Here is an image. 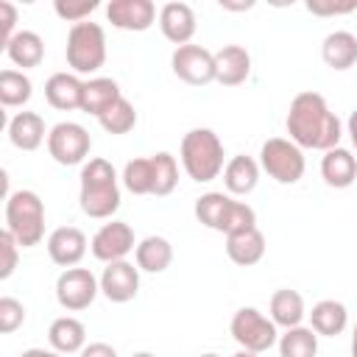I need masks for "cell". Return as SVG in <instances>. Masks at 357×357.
<instances>
[{"label":"cell","instance_id":"1","mask_svg":"<svg viewBox=\"0 0 357 357\" xmlns=\"http://www.w3.org/2000/svg\"><path fill=\"white\" fill-rule=\"evenodd\" d=\"M284 128L298 148H312V151H324V153L337 148L340 134H343L337 114L326 106L324 95H318L312 89L298 92L290 100Z\"/></svg>","mask_w":357,"mask_h":357},{"label":"cell","instance_id":"2","mask_svg":"<svg viewBox=\"0 0 357 357\" xmlns=\"http://www.w3.org/2000/svg\"><path fill=\"white\" fill-rule=\"evenodd\" d=\"M81 212L95 220H109L120 209V184L117 170L109 159H89L81 167V192H78Z\"/></svg>","mask_w":357,"mask_h":357},{"label":"cell","instance_id":"3","mask_svg":"<svg viewBox=\"0 0 357 357\" xmlns=\"http://www.w3.org/2000/svg\"><path fill=\"white\" fill-rule=\"evenodd\" d=\"M178 156H181V167L184 173L198 181V184H206L212 178H218L226 167L223 162V142L220 137L212 131V128H192L184 134L181 139V148H178Z\"/></svg>","mask_w":357,"mask_h":357},{"label":"cell","instance_id":"4","mask_svg":"<svg viewBox=\"0 0 357 357\" xmlns=\"http://www.w3.org/2000/svg\"><path fill=\"white\" fill-rule=\"evenodd\" d=\"M6 229L20 248H33L45 237V204L33 190H17L6 195Z\"/></svg>","mask_w":357,"mask_h":357},{"label":"cell","instance_id":"5","mask_svg":"<svg viewBox=\"0 0 357 357\" xmlns=\"http://www.w3.org/2000/svg\"><path fill=\"white\" fill-rule=\"evenodd\" d=\"M67 64L73 67L75 75H92L106 64V33L98 22H75L67 31V45H64Z\"/></svg>","mask_w":357,"mask_h":357},{"label":"cell","instance_id":"6","mask_svg":"<svg viewBox=\"0 0 357 357\" xmlns=\"http://www.w3.org/2000/svg\"><path fill=\"white\" fill-rule=\"evenodd\" d=\"M259 167L279 184H296L304 176L307 162H304V151L293 139L271 137L259 148Z\"/></svg>","mask_w":357,"mask_h":357},{"label":"cell","instance_id":"7","mask_svg":"<svg viewBox=\"0 0 357 357\" xmlns=\"http://www.w3.org/2000/svg\"><path fill=\"white\" fill-rule=\"evenodd\" d=\"M231 337L243 351H254V354H265L268 349H273L279 343V332L276 324L262 315L257 307H240L231 315Z\"/></svg>","mask_w":357,"mask_h":357},{"label":"cell","instance_id":"8","mask_svg":"<svg viewBox=\"0 0 357 357\" xmlns=\"http://www.w3.org/2000/svg\"><path fill=\"white\" fill-rule=\"evenodd\" d=\"M89 148H92V137L81 123L64 120V123H56L47 134V153L53 156V162L64 167L81 165L89 156Z\"/></svg>","mask_w":357,"mask_h":357},{"label":"cell","instance_id":"9","mask_svg":"<svg viewBox=\"0 0 357 357\" xmlns=\"http://www.w3.org/2000/svg\"><path fill=\"white\" fill-rule=\"evenodd\" d=\"M98 293H100V279H95L89 268H67L56 279V301L67 312L86 310Z\"/></svg>","mask_w":357,"mask_h":357},{"label":"cell","instance_id":"10","mask_svg":"<svg viewBox=\"0 0 357 357\" xmlns=\"http://www.w3.org/2000/svg\"><path fill=\"white\" fill-rule=\"evenodd\" d=\"M173 75L190 86H206L215 81V53L201 45H181L170 56Z\"/></svg>","mask_w":357,"mask_h":357},{"label":"cell","instance_id":"11","mask_svg":"<svg viewBox=\"0 0 357 357\" xmlns=\"http://www.w3.org/2000/svg\"><path fill=\"white\" fill-rule=\"evenodd\" d=\"M137 248V240H134V229L126 223V220H109L103 223L95 237L89 240V251L95 259L100 262H120L126 259L131 251Z\"/></svg>","mask_w":357,"mask_h":357},{"label":"cell","instance_id":"12","mask_svg":"<svg viewBox=\"0 0 357 357\" xmlns=\"http://www.w3.org/2000/svg\"><path fill=\"white\" fill-rule=\"evenodd\" d=\"M100 293L112 304L131 301L139 293V268H134V262H128V259L109 262L100 273Z\"/></svg>","mask_w":357,"mask_h":357},{"label":"cell","instance_id":"13","mask_svg":"<svg viewBox=\"0 0 357 357\" xmlns=\"http://www.w3.org/2000/svg\"><path fill=\"white\" fill-rule=\"evenodd\" d=\"M106 20L120 31H148L156 22L153 0H112L106 6Z\"/></svg>","mask_w":357,"mask_h":357},{"label":"cell","instance_id":"14","mask_svg":"<svg viewBox=\"0 0 357 357\" xmlns=\"http://www.w3.org/2000/svg\"><path fill=\"white\" fill-rule=\"evenodd\" d=\"M195 28H198V22H195L192 6L173 0V3H165V6L159 8V31H162V36H165L167 42H173L176 47L190 45V39L195 36Z\"/></svg>","mask_w":357,"mask_h":357},{"label":"cell","instance_id":"15","mask_svg":"<svg viewBox=\"0 0 357 357\" xmlns=\"http://www.w3.org/2000/svg\"><path fill=\"white\" fill-rule=\"evenodd\" d=\"M86 234L75 226H59L50 231L47 237V257L59 265V268H75L84 254H86Z\"/></svg>","mask_w":357,"mask_h":357},{"label":"cell","instance_id":"16","mask_svg":"<svg viewBox=\"0 0 357 357\" xmlns=\"http://www.w3.org/2000/svg\"><path fill=\"white\" fill-rule=\"evenodd\" d=\"M251 75V56L243 45H223L215 53V81L223 86H240Z\"/></svg>","mask_w":357,"mask_h":357},{"label":"cell","instance_id":"17","mask_svg":"<svg viewBox=\"0 0 357 357\" xmlns=\"http://www.w3.org/2000/svg\"><path fill=\"white\" fill-rule=\"evenodd\" d=\"M81 95H84V81L75 73H53L45 81V98L59 112L81 109Z\"/></svg>","mask_w":357,"mask_h":357},{"label":"cell","instance_id":"18","mask_svg":"<svg viewBox=\"0 0 357 357\" xmlns=\"http://www.w3.org/2000/svg\"><path fill=\"white\" fill-rule=\"evenodd\" d=\"M47 134L50 131L45 128V120L36 112H17L8 120V139L20 151H36L42 142H47Z\"/></svg>","mask_w":357,"mask_h":357},{"label":"cell","instance_id":"19","mask_svg":"<svg viewBox=\"0 0 357 357\" xmlns=\"http://www.w3.org/2000/svg\"><path fill=\"white\" fill-rule=\"evenodd\" d=\"M321 176L335 190L351 187L357 181V156L351 151L340 148V145L332 148V151H326L324 159H321Z\"/></svg>","mask_w":357,"mask_h":357},{"label":"cell","instance_id":"20","mask_svg":"<svg viewBox=\"0 0 357 357\" xmlns=\"http://www.w3.org/2000/svg\"><path fill=\"white\" fill-rule=\"evenodd\" d=\"M47 343L59 354H81L86 346V326L73 315H61L50 324Z\"/></svg>","mask_w":357,"mask_h":357},{"label":"cell","instance_id":"21","mask_svg":"<svg viewBox=\"0 0 357 357\" xmlns=\"http://www.w3.org/2000/svg\"><path fill=\"white\" fill-rule=\"evenodd\" d=\"M226 257L240 268L257 265L265 257V234L257 226L237 231V234H229L226 237Z\"/></svg>","mask_w":357,"mask_h":357},{"label":"cell","instance_id":"22","mask_svg":"<svg viewBox=\"0 0 357 357\" xmlns=\"http://www.w3.org/2000/svg\"><path fill=\"white\" fill-rule=\"evenodd\" d=\"M321 59L326 67L343 73L357 64V36L351 31H332L321 45Z\"/></svg>","mask_w":357,"mask_h":357},{"label":"cell","instance_id":"23","mask_svg":"<svg viewBox=\"0 0 357 357\" xmlns=\"http://www.w3.org/2000/svg\"><path fill=\"white\" fill-rule=\"evenodd\" d=\"M259 181V162H254L245 153H237L223 167V184L229 195H248Z\"/></svg>","mask_w":357,"mask_h":357},{"label":"cell","instance_id":"24","mask_svg":"<svg viewBox=\"0 0 357 357\" xmlns=\"http://www.w3.org/2000/svg\"><path fill=\"white\" fill-rule=\"evenodd\" d=\"M134 257H137V268L139 271H145V273H162L173 262V245H170V240H165L159 234H148V237H142L137 243Z\"/></svg>","mask_w":357,"mask_h":357},{"label":"cell","instance_id":"25","mask_svg":"<svg viewBox=\"0 0 357 357\" xmlns=\"http://www.w3.org/2000/svg\"><path fill=\"white\" fill-rule=\"evenodd\" d=\"M3 50L11 59V64L22 67V70L39 67L42 59H45V42H42V36L36 31H17Z\"/></svg>","mask_w":357,"mask_h":357},{"label":"cell","instance_id":"26","mask_svg":"<svg viewBox=\"0 0 357 357\" xmlns=\"http://www.w3.org/2000/svg\"><path fill=\"white\" fill-rule=\"evenodd\" d=\"M120 86L114 78H89L84 81V95H81V112L92 114V117H100L109 106H114L120 100Z\"/></svg>","mask_w":357,"mask_h":357},{"label":"cell","instance_id":"27","mask_svg":"<svg viewBox=\"0 0 357 357\" xmlns=\"http://www.w3.org/2000/svg\"><path fill=\"white\" fill-rule=\"evenodd\" d=\"M268 312H271V321L276 326H284V329H293V326H301L307 310H304V298L298 290H290V287H282L271 296V304H268Z\"/></svg>","mask_w":357,"mask_h":357},{"label":"cell","instance_id":"28","mask_svg":"<svg viewBox=\"0 0 357 357\" xmlns=\"http://www.w3.org/2000/svg\"><path fill=\"white\" fill-rule=\"evenodd\" d=\"M346 324H349V310H346L343 301H335V298L318 301L312 307V312H310V326L315 329L318 337L321 335L324 337H335V335H340L346 329Z\"/></svg>","mask_w":357,"mask_h":357},{"label":"cell","instance_id":"29","mask_svg":"<svg viewBox=\"0 0 357 357\" xmlns=\"http://www.w3.org/2000/svg\"><path fill=\"white\" fill-rule=\"evenodd\" d=\"M279 357H315L318 354V335L312 326H293L279 335Z\"/></svg>","mask_w":357,"mask_h":357},{"label":"cell","instance_id":"30","mask_svg":"<svg viewBox=\"0 0 357 357\" xmlns=\"http://www.w3.org/2000/svg\"><path fill=\"white\" fill-rule=\"evenodd\" d=\"M33 95V84L22 70H3L0 73V103L6 109L25 106Z\"/></svg>","mask_w":357,"mask_h":357},{"label":"cell","instance_id":"31","mask_svg":"<svg viewBox=\"0 0 357 357\" xmlns=\"http://www.w3.org/2000/svg\"><path fill=\"white\" fill-rule=\"evenodd\" d=\"M123 187L134 195H153V162H151V156H139V159L126 162Z\"/></svg>","mask_w":357,"mask_h":357},{"label":"cell","instance_id":"32","mask_svg":"<svg viewBox=\"0 0 357 357\" xmlns=\"http://www.w3.org/2000/svg\"><path fill=\"white\" fill-rule=\"evenodd\" d=\"M229 201H231L229 192H215V190L204 192L201 198H195V218H198V223H204L212 231H220V223H223Z\"/></svg>","mask_w":357,"mask_h":357},{"label":"cell","instance_id":"33","mask_svg":"<svg viewBox=\"0 0 357 357\" xmlns=\"http://www.w3.org/2000/svg\"><path fill=\"white\" fill-rule=\"evenodd\" d=\"M153 162V195L156 198H165L176 190L178 184V165H176V156L167 153V151H159L151 156Z\"/></svg>","mask_w":357,"mask_h":357},{"label":"cell","instance_id":"34","mask_svg":"<svg viewBox=\"0 0 357 357\" xmlns=\"http://www.w3.org/2000/svg\"><path fill=\"white\" fill-rule=\"evenodd\" d=\"M100 128L106 134H128L134 126H137V112H134V103L120 98L114 106H109L100 117H98Z\"/></svg>","mask_w":357,"mask_h":357},{"label":"cell","instance_id":"35","mask_svg":"<svg viewBox=\"0 0 357 357\" xmlns=\"http://www.w3.org/2000/svg\"><path fill=\"white\" fill-rule=\"evenodd\" d=\"M22 324H25V307H22V301H17L11 296H3L0 298V332L3 335H11Z\"/></svg>","mask_w":357,"mask_h":357},{"label":"cell","instance_id":"36","mask_svg":"<svg viewBox=\"0 0 357 357\" xmlns=\"http://www.w3.org/2000/svg\"><path fill=\"white\" fill-rule=\"evenodd\" d=\"M53 8H56V14L61 20H67V22L75 25V22L89 20V14L98 8V0H56Z\"/></svg>","mask_w":357,"mask_h":357},{"label":"cell","instance_id":"37","mask_svg":"<svg viewBox=\"0 0 357 357\" xmlns=\"http://www.w3.org/2000/svg\"><path fill=\"white\" fill-rule=\"evenodd\" d=\"M0 254H3L0 279H8V276L17 271V262H20V243L14 240V234H11L8 229L0 231Z\"/></svg>","mask_w":357,"mask_h":357},{"label":"cell","instance_id":"38","mask_svg":"<svg viewBox=\"0 0 357 357\" xmlns=\"http://www.w3.org/2000/svg\"><path fill=\"white\" fill-rule=\"evenodd\" d=\"M357 8V0H346V3H332V0H310L307 11L318 14V17H337V14H351Z\"/></svg>","mask_w":357,"mask_h":357},{"label":"cell","instance_id":"39","mask_svg":"<svg viewBox=\"0 0 357 357\" xmlns=\"http://www.w3.org/2000/svg\"><path fill=\"white\" fill-rule=\"evenodd\" d=\"M0 22H3V31H0V42H3V47L11 42V36L17 33L14 31V25H17V8L8 3V0H3L0 3Z\"/></svg>","mask_w":357,"mask_h":357},{"label":"cell","instance_id":"40","mask_svg":"<svg viewBox=\"0 0 357 357\" xmlns=\"http://www.w3.org/2000/svg\"><path fill=\"white\" fill-rule=\"evenodd\" d=\"M81 357H117V349H114V346H109V343H103V340H98V343L84 346Z\"/></svg>","mask_w":357,"mask_h":357},{"label":"cell","instance_id":"41","mask_svg":"<svg viewBox=\"0 0 357 357\" xmlns=\"http://www.w3.org/2000/svg\"><path fill=\"white\" fill-rule=\"evenodd\" d=\"M20 357H64V354H59L53 349H25V351H20Z\"/></svg>","mask_w":357,"mask_h":357},{"label":"cell","instance_id":"42","mask_svg":"<svg viewBox=\"0 0 357 357\" xmlns=\"http://www.w3.org/2000/svg\"><path fill=\"white\" fill-rule=\"evenodd\" d=\"M349 137H351V145H354V151H357V109L349 114Z\"/></svg>","mask_w":357,"mask_h":357},{"label":"cell","instance_id":"43","mask_svg":"<svg viewBox=\"0 0 357 357\" xmlns=\"http://www.w3.org/2000/svg\"><path fill=\"white\" fill-rule=\"evenodd\" d=\"M254 3L248 0V3H229V0H220V8H229V11H245V8H251Z\"/></svg>","mask_w":357,"mask_h":357},{"label":"cell","instance_id":"44","mask_svg":"<svg viewBox=\"0 0 357 357\" xmlns=\"http://www.w3.org/2000/svg\"><path fill=\"white\" fill-rule=\"evenodd\" d=\"M351 357H357V324H354V332H351Z\"/></svg>","mask_w":357,"mask_h":357},{"label":"cell","instance_id":"45","mask_svg":"<svg viewBox=\"0 0 357 357\" xmlns=\"http://www.w3.org/2000/svg\"><path fill=\"white\" fill-rule=\"evenodd\" d=\"M231 357H259V354H254V351H243V349H240V351L231 354Z\"/></svg>","mask_w":357,"mask_h":357},{"label":"cell","instance_id":"46","mask_svg":"<svg viewBox=\"0 0 357 357\" xmlns=\"http://www.w3.org/2000/svg\"><path fill=\"white\" fill-rule=\"evenodd\" d=\"M131 357H156V354H153V351H134Z\"/></svg>","mask_w":357,"mask_h":357},{"label":"cell","instance_id":"47","mask_svg":"<svg viewBox=\"0 0 357 357\" xmlns=\"http://www.w3.org/2000/svg\"><path fill=\"white\" fill-rule=\"evenodd\" d=\"M198 357H220V354H215V351H206V354H198Z\"/></svg>","mask_w":357,"mask_h":357}]
</instances>
